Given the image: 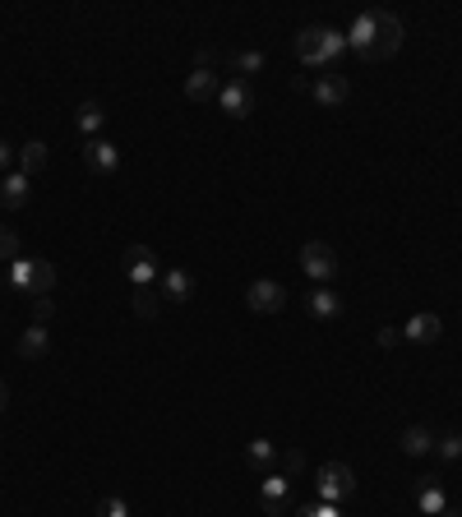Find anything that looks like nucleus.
Here are the masks:
<instances>
[{"label": "nucleus", "instance_id": "1", "mask_svg": "<svg viewBox=\"0 0 462 517\" xmlns=\"http://www.w3.org/2000/svg\"><path fill=\"white\" fill-rule=\"evenodd\" d=\"M347 51V33H333V28H324V24H310V28H300L296 33V56L306 60L310 70H333V60Z\"/></svg>", "mask_w": 462, "mask_h": 517}, {"label": "nucleus", "instance_id": "2", "mask_svg": "<svg viewBox=\"0 0 462 517\" xmlns=\"http://www.w3.org/2000/svg\"><path fill=\"white\" fill-rule=\"evenodd\" d=\"M10 286L19 296H51V286H56V268L47 259H14L10 263Z\"/></svg>", "mask_w": 462, "mask_h": 517}, {"label": "nucleus", "instance_id": "3", "mask_svg": "<svg viewBox=\"0 0 462 517\" xmlns=\"http://www.w3.org/2000/svg\"><path fill=\"white\" fill-rule=\"evenodd\" d=\"M314 490H319V499L324 504H337V499H347V494L356 490V471L347 462H324L314 471Z\"/></svg>", "mask_w": 462, "mask_h": 517}, {"label": "nucleus", "instance_id": "4", "mask_svg": "<svg viewBox=\"0 0 462 517\" xmlns=\"http://www.w3.org/2000/svg\"><path fill=\"white\" fill-rule=\"evenodd\" d=\"M300 268H306V278H314L319 286H329L343 263H337V250H333V245H324V240H306V245H300Z\"/></svg>", "mask_w": 462, "mask_h": 517}, {"label": "nucleus", "instance_id": "5", "mask_svg": "<svg viewBox=\"0 0 462 517\" xmlns=\"http://www.w3.org/2000/svg\"><path fill=\"white\" fill-rule=\"evenodd\" d=\"M120 268H125L130 286H157V255L148 245H130V250L120 255Z\"/></svg>", "mask_w": 462, "mask_h": 517}, {"label": "nucleus", "instance_id": "6", "mask_svg": "<svg viewBox=\"0 0 462 517\" xmlns=\"http://www.w3.org/2000/svg\"><path fill=\"white\" fill-rule=\"evenodd\" d=\"M403 47V19L389 10H375V60H389Z\"/></svg>", "mask_w": 462, "mask_h": 517}, {"label": "nucleus", "instance_id": "7", "mask_svg": "<svg viewBox=\"0 0 462 517\" xmlns=\"http://www.w3.org/2000/svg\"><path fill=\"white\" fill-rule=\"evenodd\" d=\"M246 305L254 309V315H277V309L287 305V286H283V282H269V278H259V282H250Z\"/></svg>", "mask_w": 462, "mask_h": 517}, {"label": "nucleus", "instance_id": "8", "mask_svg": "<svg viewBox=\"0 0 462 517\" xmlns=\"http://www.w3.org/2000/svg\"><path fill=\"white\" fill-rule=\"evenodd\" d=\"M84 162H88L93 176H116V171H120V148H116L111 139L97 134V139L84 143Z\"/></svg>", "mask_w": 462, "mask_h": 517}, {"label": "nucleus", "instance_id": "9", "mask_svg": "<svg viewBox=\"0 0 462 517\" xmlns=\"http://www.w3.org/2000/svg\"><path fill=\"white\" fill-rule=\"evenodd\" d=\"M217 107H223L231 120H246L254 111V88L246 84V79H231V84H223V93H217Z\"/></svg>", "mask_w": 462, "mask_h": 517}, {"label": "nucleus", "instance_id": "10", "mask_svg": "<svg viewBox=\"0 0 462 517\" xmlns=\"http://www.w3.org/2000/svg\"><path fill=\"white\" fill-rule=\"evenodd\" d=\"M310 97L319 102V107H343V102L352 97V84H347V79L337 74V70H324V74H319L314 84H310Z\"/></svg>", "mask_w": 462, "mask_h": 517}, {"label": "nucleus", "instance_id": "11", "mask_svg": "<svg viewBox=\"0 0 462 517\" xmlns=\"http://www.w3.org/2000/svg\"><path fill=\"white\" fill-rule=\"evenodd\" d=\"M347 51H356L360 60H375V10L356 14L347 28Z\"/></svg>", "mask_w": 462, "mask_h": 517}, {"label": "nucleus", "instance_id": "12", "mask_svg": "<svg viewBox=\"0 0 462 517\" xmlns=\"http://www.w3.org/2000/svg\"><path fill=\"white\" fill-rule=\"evenodd\" d=\"M416 508L426 513V517H439L449 508V499H444V481L439 475H420L416 481Z\"/></svg>", "mask_w": 462, "mask_h": 517}, {"label": "nucleus", "instance_id": "13", "mask_svg": "<svg viewBox=\"0 0 462 517\" xmlns=\"http://www.w3.org/2000/svg\"><path fill=\"white\" fill-rule=\"evenodd\" d=\"M157 292H163V300H171V305H186L194 296V278L186 273V268H167L163 282H157Z\"/></svg>", "mask_w": 462, "mask_h": 517}, {"label": "nucleus", "instance_id": "14", "mask_svg": "<svg viewBox=\"0 0 462 517\" xmlns=\"http://www.w3.org/2000/svg\"><path fill=\"white\" fill-rule=\"evenodd\" d=\"M306 305H310V315H314L319 323H329V319H343V296H337L333 286H314V292L306 296Z\"/></svg>", "mask_w": 462, "mask_h": 517}, {"label": "nucleus", "instance_id": "15", "mask_svg": "<svg viewBox=\"0 0 462 517\" xmlns=\"http://www.w3.org/2000/svg\"><path fill=\"white\" fill-rule=\"evenodd\" d=\"M51 351V333H47V323H28L24 333H19V356L24 361H42Z\"/></svg>", "mask_w": 462, "mask_h": 517}, {"label": "nucleus", "instance_id": "16", "mask_svg": "<svg viewBox=\"0 0 462 517\" xmlns=\"http://www.w3.org/2000/svg\"><path fill=\"white\" fill-rule=\"evenodd\" d=\"M439 333H444L439 315H412V319H407V328H403V338H407V342H420V346L439 342Z\"/></svg>", "mask_w": 462, "mask_h": 517}, {"label": "nucleus", "instance_id": "17", "mask_svg": "<svg viewBox=\"0 0 462 517\" xmlns=\"http://www.w3.org/2000/svg\"><path fill=\"white\" fill-rule=\"evenodd\" d=\"M287 490H292L287 475H269V481H264V490H259V504H264V513H269V517L287 513Z\"/></svg>", "mask_w": 462, "mask_h": 517}, {"label": "nucleus", "instance_id": "18", "mask_svg": "<svg viewBox=\"0 0 462 517\" xmlns=\"http://www.w3.org/2000/svg\"><path fill=\"white\" fill-rule=\"evenodd\" d=\"M217 93H223V84H217V74L194 65V74L186 79V97H190V102H213Z\"/></svg>", "mask_w": 462, "mask_h": 517}, {"label": "nucleus", "instance_id": "19", "mask_svg": "<svg viewBox=\"0 0 462 517\" xmlns=\"http://www.w3.org/2000/svg\"><path fill=\"white\" fill-rule=\"evenodd\" d=\"M28 194H33V185H28L24 171H10L5 180H0V203H5V209H24Z\"/></svg>", "mask_w": 462, "mask_h": 517}, {"label": "nucleus", "instance_id": "20", "mask_svg": "<svg viewBox=\"0 0 462 517\" xmlns=\"http://www.w3.org/2000/svg\"><path fill=\"white\" fill-rule=\"evenodd\" d=\"M74 125L84 130V139H97V130L107 125V111H102V102H79V111H74Z\"/></svg>", "mask_w": 462, "mask_h": 517}, {"label": "nucleus", "instance_id": "21", "mask_svg": "<svg viewBox=\"0 0 462 517\" xmlns=\"http://www.w3.org/2000/svg\"><path fill=\"white\" fill-rule=\"evenodd\" d=\"M403 452L407 458H426V452H435V434L426 425H407L403 430Z\"/></svg>", "mask_w": 462, "mask_h": 517}, {"label": "nucleus", "instance_id": "22", "mask_svg": "<svg viewBox=\"0 0 462 517\" xmlns=\"http://www.w3.org/2000/svg\"><path fill=\"white\" fill-rule=\"evenodd\" d=\"M19 167H24L28 180H33L37 171H47V143H42V139H28L24 148H19Z\"/></svg>", "mask_w": 462, "mask_h": 517}, {"label": "nucleus", "instance_id": "23", "mask_svg": "<svg viewBox=\"0 0 462 517\" xmlns=\"http://www.w3.org/2000/svg\"><path fill=\"white\" fill-rule=\"evenodd\" d=\"M227 65H231V79H250L264 70V51H231Z\"/></svg>", "mask_w": 462, "mask_h": 517}, {"label": "nucleus", "instance_id": "24", "mask_svg": "<svg viewBox=\"0 0 462 517\" xmlns=\"http://www.w3.org/2000/svg\"><path fill=\"white\" fill-rule=\"evenodd\" d=\"M157 305H163L157 286H134V315L139 319H157Z\"/></svg>", "mask_w": 462, "mask_h": 517}, {"label": "nucleus", "instance_id": "25", "mask_svg": "<svg viewBox=\"0 0 462 517\" xmlns=\"http://www.w3.org/2000/svg\"><path fill=\"white\" fill-rule=\"evenodd\" d=\"M273 458H277V448H273L269 439H250V444H246V462H250L254 471H269Z\"/></svg>", "mask_w": 462, "mask_h": 517}, {"label": "nucleus", "instance_id": "26", "mask_svg": "<svg viewBox=\"0 0 462 517\" xmlns=\"http://www.w3.org/2000/svg\"><path fill=\"white\" fill-rule=\"evenodd\" d=\"M435 452L444 462H458L462 458V434H444V439H435Z\"/></svg>", "mask_w": 462, "mask_h": 517}, {"label": "nucleus", "instance_id": "27", "mask_svg": "<svg viewBox=\"0 0 462 517\" xmlns=\"http://www.w3.org/2000/svg\"><path fill=\"white\" fill-rule=\"evenodd\" d=\"M296 517H343V513H337V504H324V499H319V504H300Z\"/></svg>", "mask_w": 462, "mask_h": 517}, {"label": "nucleus", "instance_id": "28", "mask_svg": "<svg viewBox=\"0 0 462 517\" xmlns=\"http://www.w3.org/2000/svg\"><path fill=\"white\" fill-rule=\"evenodd\" d=\"M300 467H306V452H300V448H287V452H283V475L292 481V475H300Z\"/></svg>", "mask_w": 462, "mask_h": 517}, {"label": "nucleus", "instance_id": "29", "mask_svg": "<svg viewBox=\"0 0 462 517\" xmlns=\"http://www.w3.org/2000/svg\"><path fill=\"white\" fill-rule=\"evenodd\" d=\"M97 517H130V508H125V499H116V494H107V499L97 504Z\"/></svg>", "mask_w": 462, "mask_h": 517}, {"label": "nucleus", "instance_id": "30", "mask_svg": "<svg viewBox=\"0 0 462 517\" xmlns=\"http://www.w3.org/2000/svg\"><path fill=\"white\" fill-rule=\"evenodd\" d=\"M0 259H10V263L19 259V236L10 232V226H0Z\"/></svg>", "mask_w": 462, "mask_h": 517}, {"label": "nucleus", "instance_id": "31", "mask_svg": "<svg viewBox=\"0 0 462 517\" xmlns=\"http://www.w3.org/2000/svg\"><path fill=\"white\" fill-rule=\"evenodd\" d=\"M51 315H56V300L51 296H37L33 300V323H51Z\"/></svg>", "mask_w": 462, "mask_h": 517}, {"label": "nucleus", "instance_id": "32", "mask_svg": "<svg viewBox=\"0 0 462 517\" xmlns=\"http://www.w3.org/2000/svg\"><path fill=\"white\" fill-rule=\"evenodd\" d=\"M398 342H403V328H379V346L384 351H393Z\"/></svg>", "mask_w": 462, "mask_h": 517}, {"label": "nucleus", "instance_id": "33", "mask_svg": "<svg viewBox=\"0 0 462 517\" xmlns=\"http://www.w3.org/2000/svg\"><path fill=\"white\" fill-rule=\"evenodd\" d=\"M0 171L10 176V143H5V139H0Z\"/></svg>", "mask_w": 462, "mask_h": 517}, {"label": "nucleus", "instance_id": "34", "mask_svg": "<svg viewBox=\"0 0 462 517\" xmlns=\"http://www.w3.org/2000/svg\"><path fill=\"white\" fill-rule=\"evenodd\" d=\"M5 407H10V384L0 379V411H5Z\"/></svg>", "mask_w": 462, "mask_h": 517}, {"label": "nucleus", "instance_id": "35", "mask_svg": "<svg viewBox=\"0 0 462 517\" xmlns=\"http://www.w3.org/2000/svg\"><path fill=\"white\" fill-rule=\"evenodd\" d=\"M439 517H462V508H453V504H449V508H444V513H439Z\"/></svg>", "mask_w": 462, "mask_h": 517}, {"label": "nucleus", "instance_id": "36", "mask_svg": "<svg viewBox=\"0 0 462 517\" xmlns=\"http://www.w3.org/2000/svg\"><path fill=\"white\" fill-rule=\"evenodd\" d=\"M0 282H5V273H0Z\"/></svg>", "mask_w": 462, "mask_h": 517}]
</instances>
